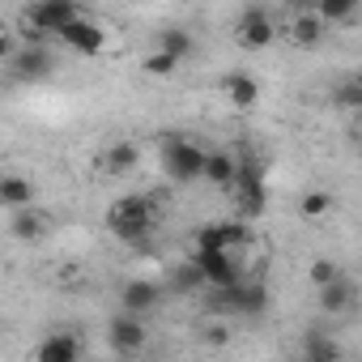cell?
<instances>
[{"label":"cell","mask_w":362,"mask_h":362,"mask_svg":"<svg viewBox=\"0 0 362 362\" xmlns=\"http://www.w3.org/2000/svg\"><path fill=\"white\" fill-rule=\"evenodd\" d=\"M179 64H184L179 56H170V52H162V47H158L153 56H145V64H141V69H145V77H170Z\"/></svg>","instance_id":"23"},{"label":"cell","mask_w":362,"mask_h":362,"mask_svg":"<svg viewBox=\"0 0 362 362\" xmlns=\"http://www.w3.org/2000/svg\"><path fill=\"white\" fill-rule=\"evenodd\" d=\"M358 81H362V69H358Z\"/></svg>","instance_id":"30"},{"label":"cell","mask_w":362,"mask_h":362,"mask_svg":"<svg viewBox=\"0 0 362 362\" xmlns=\"http://www.w3.org/2000/svg\"><path fill=\"white\" fill-rule=\"evenodd\" d=\"M158 47L170 52V56H179V60H188V56H192V35H188L184 26H166V30L158 35Z\"/></svg>","instance_id":"21"},{"label":"cell","mask_w":362,"mask_h":362,"mask_svg":"<svg viewBox=\"0 0 362 362\" xmlns=\"http://www.w3.org/2000/svg\"><path fill=\"white\" fill-rule=\"evenodd\" d=\"M35 358L39 362H77L81 358V341L73 332H52V337H43V345L35 349Z\"/></svg>","instance_id":"12"},{"label":"cell","mask_w":362,"mask_h":362,"mask_svg":"<svg viewBox=\"0 0 362 362\" xmlns=\"http://www.w3.org/2000/svg\"><path fill=\"white\" fill-rule=\"evenodd\" d=\"M107 341H111L115 354L136 358V354L145 349V324H141V315H136V311H119V315L111 320V328H107Z\"/></svg>","instance_id":"7"},{"label":"cell","mask_w":362,"mask_h":362,"mask_svg":"<svg viewBox=\"0 0 362 362\" xmlns=\"http://www.w3.org/2000/svg\"><path fill=\"white\" fill-rule=\"evenodd\" d=\"M60 43H69L77 56H98V52L107 47V35H103V26L86 22V18H73V22L60 30Z\"/></svg>","instance_id":"9"},{"label":"cell","mask_w":362,"mask_h":362,"mask_svg":"<svg viewBox=\"0 0 362 362\" xmlns=\"http://www.w3.org/2000/svg\"><path fill=\"white\" fill-rule=\"evenodd\" d=\"M158 303H162V286H158V281L132 277V281H124V290H119V307H124V311L145 315V311H153Z\"/></svg>","instance_id":"10"},{"label":"cell","mask_w":362,"mask_h":362,"mask_svg":"<svg viewBox=\"0 0 362 362\" xmlns=\"http://www.w3.org/2000/svg\"><path fill=\"white\" fill-rule=\"evenodd\" d=\"M303 354H307V358H315V362H332V358L341 354V345H337V341H328L324 332H307V337H303Z\"/></svg>","instance_id":"22"},{"label":"cell","mask_w":362,"mask_h":362,"mask_svg":"<svg viewBox=\"0 0 362 362\" xmlns=\"http://www.w3.org/2000/svg\"><path fill=\"white\" fill-rule=\"evenodd\" d=\"M205 286H209V277H205V269L197 264V256L179 260V264L170 269V294H201Z\"/></svg>","instance_id":"13"},{"label":"cell","mask_w":362,"mask_h":362,"mask_svg":"<svg viewBox=\"0 0 362 362\" xmlns=\"http://www.w3.org/2000/svg\"><path fill=\"white\" fill-rule=\"evenodd\" d=\"M13 73H18L22 81H43V77L52 73V56L30 43V47H22V52L13 56Z\"/></svg>","instance_id":"15"},{"label":"cell","mask_w":362,"mask_h":362,"mask_svg":"<svg viewBox=\"0 0 362 362\" xmlns=\"http://www.w3.org/2000/svg\"><path fill=\"white\" fill-rule=\"evenodd\" d=\"M0 201L9 209H26V205H35V184L26 175H5L0 179Z\"/></svg>","instance_id":"18"},{"label":"cell","mask_w":362,"mask_h":362,"mask_svg":"<svg viewBox=\"0 0 362 362\" xmlns=\"http://www.w3.org/2000/svg\"><path fill=\"white\" fill-rule=\"evenodd\" d=\"M192 256H197V264L205 269L209 286H235V281H243L239 252H226V247H197Z\"/></svg>","instance_id":"6"},{"label":"cell","mask_w":362,"mask_h":362,"mask_svg":"<svg viewBox=\"0 0 362 362\" xmlns=\"http://www.w3.org/2000/svg\"><path fill=\"white\" fill-rule=\"evenodd\" d=\"M235 205L239 218H260L264 214V170L252 158H239V175H235Z\"/></svg>","instance_id":"3"},{"label":"cell","mask_w":362,"mask_h":362,"mask_svg":"<svg viewBox=\"0 0 362 362\" xmlns=\"http://www.w3.org/2000/svg\"><path fill=\"white\" fill-rule=\"evenodd\" d=\"M73 18H81L73 0H35L26 13V30L30 35H60Z\"/></svg>","instance_id":"4"},{"label":"cell","mask_w":362,"mask_h":362,"mask_svg":"<svg viewBox=\"0 0 362 362\" xmlns=\"http://www.w3.org/2000/svg\"><path fill=\"white\" fill-rule=\"evenodd\" d=\"M205 341H209V345H226V341H230V332H226L222 324H209V328H205Z\"/></svg>","instance_id":"28"},{"label":"cell","mask_w":362,"mask_h":362,"mask_svg":"<svg viewBox=\"0 0 362 362\" xmlns=\"http://www.w3.org/2000/svg\"><path fill=\"white\" fill-rule=\"evenodd\" d=\"M320 307H324L328 315H341V311H349V307H354V281L341 273L337 281L320 286Z\"/></svg>","instance_id":"17"},{"label":"cell","mask_w":362,"mask_h":362,"mask_svg":"<svg viewBox=\"0 0 362 362\" xmlns=\"http://www.w3.org/2000/svg\"><path fill=\"white\" fill-rule=\"evenodd\" d=\"M247 239H252L247 218H235V222H205V226L197 230V247H226V252H239Z\"/></svg>","instance_id":"8"},{"label":"cell","mask_w":362,"mask_h":362,"mask_svg":"<svg viewBox=\"0 0 362 362\" xmlns=\"http://www.w3.org/2000/svg\"><path fill=\"white\" fill-rule=\"evenodd\" d=\"M235 175H239V158L226 153V149H209V158H205V184L235 188Z\"/></svg>","instance_id":"14"},{"label":"cell","mask_w":362,"mask_h":362,"mask_svg":"<svg viewBox=\"0 0 362 362\" xmlns=\"http://www.w3.org/2000/svg\"><path fill=\"white\" fill-rule=\"evenodd\" d=\"M324 26H328V22H324L315 9H307V13H298V18L290 22V39H294L298 47H315V43L324 39Z\"/></svg>","instance_id":"19"},{"label":"cell","mask_w":362,"mask_h":362,"mask_svg":"<svg viewBox=\"0 0 362 362\" xmlns=\"http://www.w3.org/2000/svg\"><path fill=\"white\" fill-rule=\"evenodd\" d=\"M13 235H18V239H39V235H43V218L30 214V205L18 209V214H13Z\"/></svg>","instance_id":"24"},{"label":"cell","mask_w":362,"mask_h":362,"mask_svg":"<svg viewBox=\"0 0 362 362\" xmlns=\"http://www.w3.org/2000/svg\"><path fill=\"white\" fill-rule=\"evenodd\" d=\"M136 145L132 141H115L111 149H103L98 153V170H107V175H128V170H136Z\"/></svg>","instance_id":"16"},{"label":"cell","mask_w":362,"mask_h":362,"mask_svg":"<svg viewBox=\"0 0 362 362\" xmlns=\"http://www.w3.org/2000/svg\"><path fill=\"white\" fill-rule=\"evenodd\" d=\"M107 230H111L119 243L141 247V243L149 239V230H153V205H149L145 197H119V201L111 205V214H107Z\"/></svg>","instance_id":"1"},{"label":"cell","mask_w":362,"mask_h":362,"mask_svg":"<svg viewBox=\"0 0 362 362\" xmlns=\"http://www.w3.org/2000/svg\"><path fill=\"white\" fill-rule=\"evenodd\" d=\"M358 9H362V0H320V18L328 22V26H349L354 18H358Z\"/></svg>","instance_id":"20"},{"label":"cell","mask_w":362,"mask_h":362,"mask_svg":"<svg viewBox=\"0 0 362 362\" xmlns=\"http://www.w3.org/2000/svg\"><path fill=\"white\" fill-rule=\"evenodd\" d=\"M294 9H298V13H307V9H320V0H294Z\"/></svg>","instance_id":"29"},{"label":"cell","mask_w":362,"mask_h":362,"mask_svg":"<svg viewBox=\"0 0 362 362\" xmlns=\"http://www.w3.org/2000/svg\"><path fill=\"white\" fill-rule=\"evenodd\" d=\"M307 277H311V286L320 290V286H328V281H337V277H341V264H337V260H315Z\"/></svg>","instance_id":"27"},{"label":"cell","mask_w":362,"mask_h":362,"mask_svg":"<svg viewBox=\"0 0 362 362\" xmlns=\"http://www.w3.org/2000/svg\"><path fill=\"white\" fill-rule=\"evenodd\" d=\"M222 90H226V98H230L235 111H247V107L260 103V81L252 73H226L222 77Z\"/></svg>","instance_id":"11"},{"label":"cell","mask_w":362,"mask_h":362,"mask_svg":"<svg viewBox=\"0 0 362 362\" xmlns=\"http://www.w3.org/2000/svg\"><path fill=\"white\" fill-rule=\"evenodd\" d=\"M328 209H332V197H328V192H307V197L298 201V214H303V218H324Z\"/></svg>","instance_id":"25"},{"label":"cell","mask_w":362,"mask_h":362,"mask_svg":"<svg viewBox=\"0 0 362 362\" xmlns=\"http://www.w3.org/2000/svg\"><path fill=\"white\" fill-rule=\"evenodd\" d=\"M332 103H337V107H349V111H362V81L354 77V81H345V86H337V94H332Z\"/></svg>","instance_id":"26"},{"label":"cell","mask_w":362,"mask_h":362,"mask_svg":"<svg viewBox=\"0 0 362 362\" xmlns=\"http://www.w3.org/2000/svg\"><path fill=\"white\" fill-rule=\"evenodd\" d=\"M205 158H209V149H201L188 136H170L162 145V170L175 184H197V179H205Z\"/></svg>","instance_id":"2"},{"label":"cell","mask_w":362,"mask_h":362,"mask_svg":"<svg viewBox=\"0 0 362 362\" xmlns=\"http://www.w3.org/2000/svg\"><path fill=\"white\" fill-rule=\"evenodd\" d=\"M235 39H239V47H247V52L269 47V43L277 39V22H273V13H264L260 5L243 9L239 22H235Z\"/></svg>","instance_id":"5"}]
</instances>
